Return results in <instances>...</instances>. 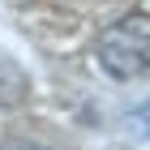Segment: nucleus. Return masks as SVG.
<instances>
[{
	"instance_id": "obj_1",
	"label": "nucleus",
	"mask_w": 150,
	"mask_h": 150,
	"mask_svg": "<svg viewBox=\"0 0 150 150\" xmlns=\"http://www.w3.org/2000/svg\"><path fill=\"white\" fill-rule=\"evenodd\" d=\"M94 56H99V69L116 81H133L150 69V26L146 17H120L112 22L99 35V47H94Z\"/></svg>"
},
{
	"instance_id": "obj_2",
	"label": "nucleus",
	"mask_w": 150,
	"mask_h": 150,
	"mask_svg": "<svg viewBox=\"0 0 150 150\" xmlns=\"http://www.w3.org/2000/svg\"><path fill=\"white\" fill-rule=\"evenodd\" d=\"M0 150H47V146H35V142H9V146H0Z\"/></svg>"
}]
</instances>
